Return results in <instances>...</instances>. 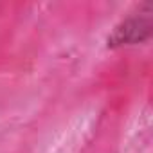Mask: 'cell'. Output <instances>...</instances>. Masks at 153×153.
Returning a JSON list of instances; mask_svg holds the SVG:
<instances>
[{"mask_svg": "<svg viewBox=\"0 0 153 153\" xmlns=\"http://www.w3.org/2000/svg\"><path fill=\"white\" fill-rule=\"evenodd\" d=\"M151 7L144 6L131 16L124 18L121 24L115 25L112 34L106 40L108 49H117V47H130V45H139L149 40L151 36Z\"/></svg>", "mask_w": 153, "mask_h": 153, "instance_id": "6da1fadb", "label": "cell"}]
</instances>
